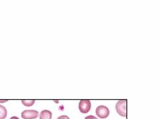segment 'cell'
Listing matches in <instances>:
<instances>
[{
  "label": "cell",
  "mask_w": 159,
  "mask_h": 119,
  "mask_svg": "<svg viewBox=\"0 0 159 119\" xmlns=\"http://www.w3.org/2000/svg\"><path fill=\"white\" fill-rule=\"evenodd\" d=\"M39 115V113L36 110H25L22 112L21 117L24 119H34Z\"/></svg>",
  "instance_id": "obj_4"
},
{
  "label": "cell",
  "mask_w": 159,
  "mask_h": 119,
  "mask_svg": "<svg viewBox=\"0 0 159 119\" xmlns=\"http://www.w3.org/2000/svg\"><path fill=\"white\" fill-rule=\"evenodd\" d=\"M127 99L119 100L116 105V109L119 115L121 117H127Z\"/></svg>",
  "instance_id": "obj_1"
},
{
  "label": "cell",
  "mask_w": 159,
  "mask_h": 119,
  "mask_svg": "<svg viewBox=\"0 0 159 119\" xmlns=\"http://www.w3.org/2000/svg\"><path fill=\"white\" fill-rule=\"evenodd\" d=\"M10 119H19V118L17 117H12L11 118H10Z\"/></svg>",
  "instance_id": "obj_10"
},
{
  "label": "cell",
  "mask_w": 159,
  "mask_h": 119,
  "mask_svg": "<svg viewBox=\"0 0 159 119\" xmlns=\"http://www.w3.org/2000/svg\"><path fill=\"white\" fill-rule=\"evenodd\" d=\"M57 119H70V118L67 115H62L58 117Z\"/></svg>",
  "instance_id": "obj_9"
},
{
  "label": "cell",
  "mask_w": 159,
  "mask_h": 119,
  "mask_svg": "<svg viewBox=\"0 0 159 119\" xmlns=\"http://www.w3.org/2000/svg\"><path fill=\"white\" fill-rule=\"evenodd\" d=\"M7 111L6 107L0 105V119H5L7 117Z\"/></svg>",
  "instance_id": "obj_6"
},
{
  "label": "cell",
  "mask_w": 159,
  "mask_h": 119,
  "mask_svg": "<svg viewBox=\"0 0 159 119\" xmlns=\"http://www.w3.org/2000/svg\"><path fill=\"white\" fill-rule=\"evenodd\" d=\"M85 119H99L98 118H97L95 116H93V115H89V116H87Z\"/></svg>",
  "instance_id": "obj_8"
},
{
  "label": "cell",
  "mask_w": 159,
  "mask_h": 119,
  "mask_svg": "<svg viewBox=\"0 0 159 119\" xmlns=\"http://www.w3.org/2000/svg\"><path fill=\"white\" fill-rule=\"evenodd\" d=\"M92 104L89 99H82L79 103V110L83 114L88 113L91 109Z\"/></svg>",
  "instance_id": "obj_2"
},
{
  "label": "cell",
  "mask_w": 159,
  "mask_h": 119,
  "mask_svg": "<svg viewBox=\"0 0 159 119\" xmlns=\"http://www.w3.org/2000/svg\"><path fill=\"white\" fill-rule=\"evenodd\" d=\"M96 115L101 118H106L109 115V108L104 105L98 106L96 110Z\"/></svg>",
  "instance_id": "obj_3"
},
{
  "label": "cell",
  "mask_w": 159,
  "mask_h": 119,
  "mask_svg": "<svg viewBox=\"0 0 159 119\" xmlns=\"http://www.w3.org/2000/svg\"><path fill=\"white\" fill-rule=\"evenodd\" d=\"M40 119H51L52 112L48 110H43L40 114Z\"/></svg>",
  "instance_id": "obj_5"
},
{
  "label": "cell",
  "mask_w": 159,
  "mask_h": 119,
  "mask_svg": "<svg viewBox=\"0 0 159 119\" xmlns=\"http://www.w3.org/2000/svg\"><path fill=\"white\" fill-rule=\"evenodd\" d=\"M23 105H24L25 106H27V107H31L33 106L34 103H35V100H22L21 101Z\"/></svg>",
  "instance_id": "obj_7"
},
{
  "label": "cell",
  "mask_w": 159,
  "mask_h": 119,
  "mask_svg": "<svg viewBox=\"0 0 159 119\" xmlns=\"http://www.w3.org/2000/svg\"><path fill=\"white\" fill-rule=\"evenodd\" d=\"M7 100H5V101H0V103H3V102H7Z\"/></svg>",
  "instance_id": "obj_11"
}]
</instances>
